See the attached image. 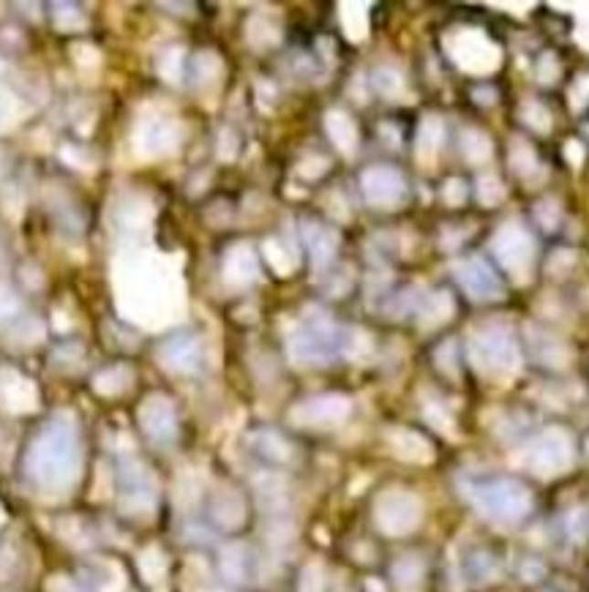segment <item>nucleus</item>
<instances>
[{
	"instance_id": "nucleus-1",
	"label": "nucleus",
	"mask_w": 589,
	"mask_h": 592,
	"mask_svg": "<svg viewBox=\"0 0 589 592\" xmlns=\"http://www.w3.org/2000/svg\"><path fill=\"white\" fill-rule=\"evenodd\" d=\"M79 472V445L68 420H52L30 445L27 475L44 492H66Z\"/></svg>"
},
{
	"instance_id": "nucleus-2",
	"label": "nucleus",
	"mask_w": 589,
	"mask_h": 592,
	"mask_svg": "<svg viewBox=\"0 0 589 592\" xmlns=\"http://www.w3.org/2000/svg\"><path fill=\"white\" fill-rule=\"evenodd\" d=\"M469 358L472 364L491 375V377H513L521 369V350L519 342L508 328L489 325L469 342Z\"/></svg>"
},
{
	"instance_id": "nucleus-3",
	"label": "nucleus",
	"mask_w": 589,
	"mask_h": 592,
	"mask_svg": "<svg viewBox=\"0 0 589 592\" xmlns=\"http://www.w3.org/2000/svg\"><path fill=\"white\" fill-rule=\"evenodd\" d=\"M472 500L489 519L502 522V524L521 522L532 508L530 489L513 478H497V481H486V483L475 486Z\"/></svg>"
},
{
	"instance_id": "nucleus-4",
	"label": "nucleus",
	"mask_w": 589,
	"mask_h": 592,
	"mask_svg": "<svg viewBox=\"0 0 589 592\" xmlns=\"http://www.w3.org/2000/svg\"><path fill=\"white\" fill-rule=\"evenodd\" d=\"M339 344H342V336L325 314L314 320L306 317V322L298 328V333L289 342V355L300 366H320L339 353Z\"/></svg>"
},
{
	"instance_id": "nucleus-5",
	"label": "nucleus",
	"mask_w": 589,
	"mask_h": 592,
	"mask_svg": "<svg viewBox=\"0 0 589 592\" xmlns=\"http://www.w3.org/2000/svg\"><path fill=\"white\" fill-rule=\"evenodd\" d=\"M527 470L541 478H554L573 464V439L563 428H549L527 448Z\"/></svg>"
},
{
	"instance_id": "nucleus-6",
	"label": "nucleus",
	"mask_w": 589,
	"mask_h": 592,
	"mask_svg": "<svg viewBox=\"0 0 589 592\" xmlns=\"http://www.w3.org/2000/svg\"><path fill=\"white\" fill-rule=\"evenodd\" d=\"M491 248L508 273H513L519 279H524V273H530V265L535 259V238L519 221L502 224L491 240Z\"/></svg>"
},
{
	"instance_id": "nucleus-7",
	"label": "nucleus",
	"mask_w": 589,
	"mask_h": 592,
	"mask_svg": "<svg viewBox=\"0 0 589 592\" xmlns=\"http://www.w3.org/2000/svg\"><path fill=\"white\" fill-rule=\"evenodd\" d=\"M374 519H377V524H380L383 533H388V535H406V533L417 530V524L423 519V505H420V500L412 492L393 489V492H385L377 500Z\"/></svg>"
},
{
	"instance_id": "nucleus-8",
	"label": "nucleus",
	"mask_w": 589,
	"mask_h": 592,
	"mask_svg": "<svg viewBox=\"0 0 589 592\" xmlns=\"http://www.w3.org/2000/svg\"><path fill=\"white\" fill-rule=\"evenodd\" d=\"M121 505L129 513H148L156 505V481L140 461H126L121 470Z\"/></svg>"
},
{
	"instance_id": "nucleus-9",
	"label": "nucleus",
	"mask_w": 589,
	"mask_h": 592,
	"mask_svg": "<svg viewBox=\"0 0 589 592\" xmlns=\"http://www.w3.org/2000/svg\"><path fill=\"white\" fill-rule=\"evenodd\" d=\"M461 290L472 298V301H500L505 287L497 276V270L483 259V257H467L461 262H456L453 268Z\"/></svg>"
},
{
	"instance_id": "nucleus-10",
	"label": "nucleus",
	"mask_w": 589,
	"mask_h": 592,
	"mask_svg": "<svg viewBox=\"0 0 589 592\" xmlns=\"http://www.w3.org/2000/svg\"><path fill=\"white\" fill-rule=\"evenodd\" d=\"M350 398L344 396H317L292 409V420L298 426H336L350 415Z\"/></svg>"
},
{
	"instance_id": "nucleus-11",
	"label": "nucleus",
	"mask_w": 589,
	"mask_h": 592,
	"mask_svg": "<svg viewBox=\"0 0 589 592\" xmlns=\"http://www.w3.org/2000/svg\"><path fill=\"white\" fill-rule=\"evenodd\" d=\"M140 423L145 428V434L156 442V445H167L175 439L178 434V415L170 398L164 396H151L142 409H140Z\"/></svg>"
},
{
	"instance_id": "nucleus-12",
	"label": "nucleus",
	"mask_w": 589,
	"mask_h": 592,
	"mask_svg": "<svg viewBox=\"0 0 589 592\" xmlns=\"http://www.w3.org/2000/svg\"><path fill=\"white\" fill-rule=\"evenodd\" d=\"M363 195L377 207H391L404 199L406 184H404L401 173H395L393 167H372L363 175Z\"/></svg>"
},
{
	"instance_id": "nucleus-13",
	"label": "nucleus",
	"mask_w": 589,
	"mask_h": 592,
	"mask_svg": "<svg viewBox=\"0 0 589 592\" xmlns=\"http://www.w3.org/2000/svg\"><path fill=\"white\" fill-rule=\"evenodd\" d=\"M162 361L167 369L173 372H181V375H189L199 369V361H202V347L195 336H178L173 342H167L162 347Z\"/></svg>"
},
{
	"instance_id": "nucleus-14",
	"label": "nucleus",
	"mask_w": 589,
	"mask_h": 592,
	"mask_svg": "<svg viewBox=\"0 0 589 592\" xmlns=\"http://www.w3.org/2000/svg\"><path fill=\"white\" fill-rule=\"evenodd\" d=\"M0 407L8 412H27L36 407V391L19 375L3 372L0 375Z\"/></svg>"
},
{
	"instance_id": "nucleus-15",
	"label": "nucleus",
	"mask_w": 589,
	"mask_h": 592,
	"mask_svg": "<svg viewBox=\"0 0 589 592\" xmlns=\"http://www.w3.org/2000/svg\"><path fill=\"white\" fill-rule=\"evenodd\" d=\"M224 273H226V281L235 284V287H246L257 279L259 273V265H257V254L248 248V246H237L229 251L226 262H224Z\"/></svg>"
},
{
	"instance_id": "nucleus-16",
	"label": "nucleus",
	"mask_w": 589,
	"mask_h": 592,
	"mask_svg": "<svg viewBox=\"0 0 589 592\" xmlns=\"http://www.w3.org/2000/svg\"><path fill=\"white\" fill-rule=\"evenodd\" d=\"M458 52H456V63L464 66V69H472V60L478 58H489V63L497 66V47L483 36V33H472V30H464L458 33Z\"/></svg>"
},
{
	"instance_id": "nucleus-17",
	"label": "nucleus",
	"mask_w": 589,
	"mask_h": 592,
	"mask_svg": "<svg viewBox=\"0 0 589 592\" xmlns=\"http://www.w3.org/2000/svg\"><path fill=\"white\" fill-rule=\"evenodd\" d=\"M391 445L393 453H395L398 459H404V461H420V464H426V461H431V456H434L428 439L420 437V434H415V431H406V428L393 431Z\"/></svg>"
},
{
	"instance_id": "nucleus-18",
	"label": "nucleus",
	"mask_w": 589,
	"mask_h": 592,
	"mask_svg": "<svg viewBox=\"0 0 589 592\" xmlns=\"http://www.w3.org/2000/svg\"><path fill=\"white\" fill-rule=\"evenodd\" d=\"M142 140H140V148L145 151V153H151V156H156V153H167L170 148H175V143H178V129H175V123H170V121H151V123H145L142 126Z\"/></svg>"
},
{
	"instance_id": "nucleus-19",
	"label": "nucleus",
	"mask_w": 589,
	"mask_h": 592,
	"mask_svg": "<svg viewBox=\"0 0 589 592\" xmlns=\"http://www.w3.org/2000/svg\"><path fill=\"white\" fill-rule=\"evenodd\" d=\"M213 519L224 527V530H235L243 524L246 519V505L240 500L237 492L232 489H221L213 500Z\"/></svg>"
},
{
	"instance_id": "nucleus-20",
	"label": "nucleus",
	"mask_w": 589,
	"mask_h": 592,
	"mask_svg": "<svg viewBox=\"0 0 589 592\" xmlns=\"http://www.w3.org/2000/svg\"><path fill=\"white\" fill-rule=\"evenodd\" d=\"M306 240H309V248H311L317 265L328 262L336 251V243H339L333 229H325L320 224H306Z\"/></svg>"
},
{
	"instance_id": "nucleus-21",
	"label": "nucleus",
	"mask_w": 589,
	"mask_h": 592,
	"mask_svg": "<svg viewBox=\"0 0 589 592\" xmlns=\"http://www.w3.org/2000/svg\"><path fill=\"white\" fill-rule=\"evenodd\" d=\"M453 309H456V303H453L450 292H434V295H428V298L423 301V306H420L423 325L431 328V325H442V322H447L450 314H453Z\"/></svg>"
},
{
	"instance_id": "nucleus-22",
	"label": "nucleus",
	"mask_w": 589,
	"mask_h": 592,
	"mask_svg": "<svg viewBox=\"0 0 589 592\" xmlns=\"http://www.w3.org/2000/svg\"><path fill=\"white\" fill-rule=\"evenodd\" d=\"M328 134L344 153H352L355 145H358V129L344 112H331L328 115Z\"/></svg>"
},
{
	"instance_id": "nucleus-23",
	"label": "nucleus",
	"mask_w": 589,
	"mask_h": 592,
	"mask_svg": "<svg viewBox=\"0 0 589 592\" xmlns=\"http://www.w3.org/2000/svg\"><path fill=\"white\" fill-rule=\"evenodd\" d=\"M458 143H461V156L467 162L478 164V162H486L491 156V140L483 132H478V129H464Z\"/></svg>"
},
{
	"instance_id": "nucleus-24",
	"label": "nucleus",
	"mask_w": 589,
	"mask_h": 592,
	"mask_svg": "<svg viewBox=\"0 0 589 592\" xmlns=\"http://www.w3.org/2000/svg\"><path fill=\"white\" fill-rule=\"evenodd\" d=\"M442 134H445V129H442V121H439V118H434V115H428V118L423 121V126H420V137H417V153H420L423 159H431V156L439 151V145H442Z\"/></svg>"
},
{
	"instance_id": "nucleus-25",
	"label": "nucleus",
	"mask_w": 589,
	"mask_h": 592,
	"mask_svg": "<svg viewBox=\"0 0 589 592\" xmlns=\"http://www.w3.org/2000/svg\"><path fill=\"white\" fill-rule=\"evenodd\" d=\"M420 579H423V563H420L417 557H404V560L395 563V568H393V582H395L401 590H415V587L420 585Z\"/></svg>"
},
{
	"instance_id": "nucleus-26",
	"label": "nucleus",
	"mask_w": 589,
	"mask_h": 592,
	"mask_svg": "<svg viewBox=\"0 0 589 592\" xmlns=\"http://www.w3.org/2000/svg\"><path fill=\"white\" fill-rule=\"evenodd\" d=\"M221 571L226 579L232 582H243L246 579V552L240 546H229L221 557Z\"/></svg>"
},
{
	"instance_id": "nucleus-27",
	"label": "nucleus",
	"mask_w": 589,
	"mask_h": 592,
	"mask_svg": "<svg viewBox=\"0 0 589 592\" xmlns=\"http://www.w3.org/2000/svg\"><path fill=\"white\" fill-rule=\"evenodd\" d=\"M257 445H259V450H262L268 459H276V461H287V459L292 456L289 442H284V439H281L279 434H273V431L259 434V437H257Z\"/></svg>"
},
{
	"instance_id": "nucleus-28",
	"label": "nucleus",
	"mask_w": 589,
	"mask_h": 592,
	"mask_svg": "<svg viewBox=\"0 0 589 592\" xmlns=\"http://www.w3.org/2000/svg\"><path fill=\"white\" fill-rule=\"evenodd\" d=\"M510 167H513L519 175H532L535 167H538V159H535V153H532L524 143H516L513 151H510Z\"/></svg>"
},
{
	"instance_id": "nucleus-29",
	"label": "nucleus",
	"mask_w": 589,
	"mask_h": 592,
	"mask_svg": "<svg viewBox=\"0 0 589 592\" xmlns=\"http://www.w3.org/2000/svg\"><path fill=\"white\" fill-rule=\"evenodd\" d=\"M502 197H505V189H502L497 175H483L478 181V199L483 205H497V202H502Z\"/></svg>"
},
{
	"instance_id": "nucleus-30",
	"label": "nucleus",
	"mask_w": 589,
	"mask_h": 592,
	"mask_svg": "<svg viewBox=\"0 0 589 592\" xmlns=\"http://www.w3.org/2000/svg\"><path fill=\"white\" fill-rule=\"evenodd\" d=\"M167 563H164V555L159 552V549H148L145 555H142V574H145V579L148 582H162V576H164V568Z\"/></svg>"
},
{
	"instance_id": "nucleus-31",
	"label": "nucleus",
	"mask_w": 589,
	"mask_h": 592,
	"mask_svg": "<svg viewBox=\"0 0 589 592\" xmlns=\"http://www.w3.org/2000/svg\"><path fill=\"white\" fill-rule=\"evenodd\" d=\"M524 121L535 129V132H549L552 129V115L538 104V101H530L527 107H524Z\"/></svg>"
},
{
	"instance_id": "nucleus-32",
	"label": "nucleus",
	"mask_w": 589,
	"mask_h": 592,
	"mask_svg": "<svg viewBox=\"0 0 589 592\" xmlns=\"http://www.w3.org/2000/svg\"><path fill=\"white\" fill-rule=\"evenodd\" d=\"M374 85H377L385 96H395V93L404 90V79H401V74L393 71V69H380V71L374 74Z\"/></svg>"
},
{
	"instance_id": "nucleus-33",
	"label": "nucleus",
	"mask_w": 589,
	"mask_h": 592,
	"mask_svg": "<svg viewBox=\"0 0 589 592\" xmlns=\"http://www.w3.org/2000/svg\"><path fill=\"white\" fill-rule=\"evenodd\" d=\"M300 592H325V576L317 566H309L300 579Z\"/></svg>"
},
{
	"instance_id": "nucleus-34",
	"label": "nucleus",
	"mask_w": 589,
	"mask_h": 592,
	"mask_svg": "<svg viewBox=\"0 0 589 592\" xmlns=\"http://www.w3.org/2000/svg\"><path fill=\"white\" fill-rule=\"evenodd\" d=\"M538 221L546 227V229H554L557 227V221H560V210H557V202H552V199H546V202H541L538 205Z\"/></svg>"
},
{
	"instance_id": "nucleus-35",
	"label": "nucleus",
	"mask_w": 589,
	"mask_h": 592,
	"mask_svg": "<svg viewBox=\"0 0 589 592\" xmlns=\"http://www.w3.org/2000/svg\"><path fill=\"white\" fill-rule=\"evenodd\" d=\"M442 197L445 202H450V205H461L464 199H467V186H464V181H447L445 184V189H442Z\"/></svg>"
},
{
	"instance_id": "nucleus-36",
	"label": "nucleus",
	"mask_w": 589,
	"mask_h": 592,
	"mask_svg": "<svg viewBox=\"0 0 589 592\" xmlns=\"http://www.w3.org/2000/svg\"><path fill=\"white\" fill-rule=\"evenodd\" d=\"M557 74H560L557 58H554V55H543V58H541V66H538V77H541V82H554Z\"/></svg>"
},
{
	"instance_id": "nucleus-37",
	"label": "nucleus",
	"mask_w": 589,
	"mask_h": 592,
	"mask_svg": "<svg viewBox=\"0 0 589 592\" xmlns=\"http://www.w3.org/2000/svg\"><path fill=\"white\" fill-rule=\"evenodd\" d=\"M571 99H573V104L576 107H584L589 99V74L584 77H579V82L573 85V90H571Z\"/></svg>"
},
{
	"instance_id": "nucleus-38",
	"label": "nucleus",
	"mask_w": 589,
	"mask_h": 592,
	"mask_svg": "<svg viewBox=\"0 0 589 592\" xmlns=\"http://www.w3.org/2000/svg\"><path fill=\"white\" fill-rule=\"evenodd\" d=\"M14 309H16V301H14V295H11L8 290H0V320H3V317H8Z\"/></svg>"
},
{
	"instance_id": "nucleus-39",
	"label": "nucleus",
	"mask_w": 589,
	"mask_h": 592,
	"mask_svg": "<svg viewBox=\"0 0 589 592\" xmlns=\"http://www.w3.org/2000/svg\"><path fill=\"white\" fill-rule=\"evenodd\" d=\"M5 522V513H3V508H0V524Z\"/></svg>"
}]
</instances>
